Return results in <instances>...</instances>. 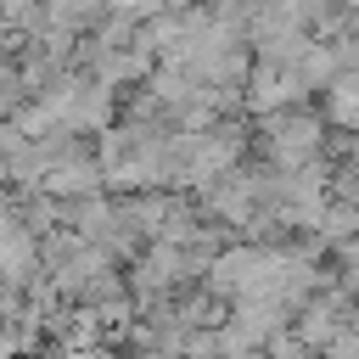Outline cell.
<instances>
[{"instance_id":"cell-1","label":"cell","mask_w":359,"mask_h":359,"mask_svg":"<svg viewBox=\"0 0 359 359\" xmlns=\"http://www.w3.org/2000/svg\"><path fill=\"white\" fill-rule=\"evenodd\" d=\"M28 101H34V90H28V79H22V62H17V50L0 39V118H17Z\"/></svg>"}]
</instances>
